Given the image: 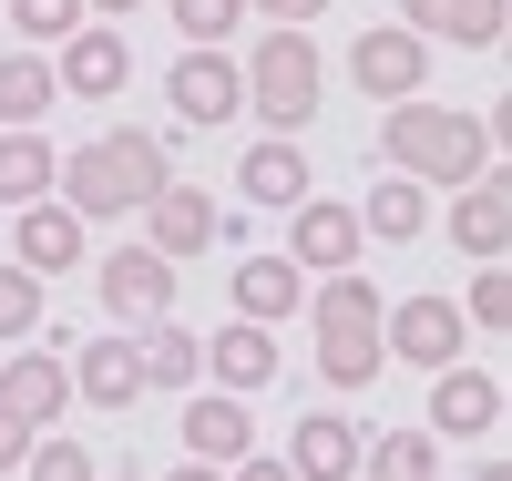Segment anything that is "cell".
<instances>
[{
    "mask_svg": "<svg viewBox=\"0 0 512 481\" xmlns=\"http://www.w3.org/2000/svg\"><path fill=\"white\" fill-rule=\"evenodd\" d=\"M164 185H175V154H164V134H134V123L93 134L82 154H62V174H52V195L82 215V226H103V215H144Z\"/></svg>",
    "mask_w": 512,
    "mask_h": 481,
    "instance_id": "1",
    "label": "cell"
},
{
    "mask_svg": "<svg viewBox=\"0 0 512 481\" xmlns=\"http://www.w3.org/2000/svg\"><path fill=\"white\" fill-rule=\"evenodd\" d=\"M379 164L410 174V185H472V174H492V123L410 93V103H390V123H379Z\"/></svg>",
    "mask_w": 512,
    "mask_h": 481,
    "instance_id": "2",
    "label": "cell"
},
{
    "mask_svg": "<svg viewBox=\"0 0 512 481\" xmlns=\"http://www.w3.org/2000/svg\"><path fill=\"white\" fill-rule=\"evenodd\" d=\"M379 297L359 267H338V277H318L308 287V318H318V379L328 389H369L379 369H390V348H379Z\"/></svg>",
    "mask_w": 512,
    "mask_h": 481,
    "instance_id": "3",
    "label": "cell"
},
{
    "mask_svg": "<svg viewBox=\"0 0 512 481\" xmlns=\"http://www.w3.org/2000/svg\"><path fill=\"white\" fill-rule=\"evenodd\" d=\"M318 82L328 72H318V41L308 31H267L246 52V103L267 113V134H297V123L318 113Z\"/></svg>",
    "mask_w": 512,
    "mask_h": 481,
    "instance_id": "4",
    "label": "cell"
},
{
    "mask_svg": "<svg viewBox=\"0 0 512 481\" xmlns=\"http://www.w3.org/2000/svg\"><path fill=\"white\" fill-rule=\"evenodd\" d=\"M164 103H175V123H195V134L205 123H236L246 113V72L216 52V41H185L175 72H164Z\"/></svg>",
    "mask_w": 512,
    "mask_h": 481,
    "instance_id": "5",
    "label": "cell"
},
{
    "mask_svg": "<svg viewBox=\"0 0 512 481\" xmlns=\"http://www.w3.org/2000/svg\"><path fill=\"white\" fill-rule=\"evenodd\" d=\"M461 338H472V318L451 308V297H400V308H379V348L410 369H451Z\"/></svg>",
    "mask_w": 512,
    "mask_h": 481,
    "instance_id": "6",
    "label": "cell"
},
{
    "mask_svg": "<svg viewBox=\"0 0 512 481\" xmlns=\"http://www.w3.org/2000/svg\"><path fill=\"white\" fill-rule=\"evenodd\" d=\"M287 256H297V277H338V267H359V205H338V195H297V205H287Z\"/></svg>",
    "mask_w": 512,
    "mask_h": 481,
    "instance_id": "7",
    "label": "cell"
},
{
    "mask_svg": "<svg viewBox=\"0 0 512 481\" xmlns=\"http://www.w3.org/2000/svg\"><path fill=\"white\" fill-rule=\"evenodd\" d=\"M349 82H359V93L369 103H410L420 93V82H431V41H420V31H359L349 41Z\"/></svg>",
    "mask_w": 512,
    "mask_h": 481,
    "instance_id": "8",
    "label": "cell"
},
{
    "mask_svg": "<svg viewBox=\"0 0 512 481\" xmlns=\"http://www.w3.org/2000/svg\"><path fill=\"white\" fill-rule=\"evenodd\" d=\"M103 308H113L123 328L175 318V256H154V246H113V256H103Z\"/></svg>",
    "mask_w": 512,
    "mask_h": 481,
    "instance_id": "9",
    "label": "cell"
},
{
    "mask_svg": "<svg viewBox=\"0 0 512 481\" xmlns=\"http://www.w3.org/2000/svg\"><path fill=\"white\" fill-rule=\"evenodd\" d=\"M451 246L482 256V267H502V246H512V164L472 174V185H451Z\"/></svg>",
    "mask_w": 512,
    "mask_h": 481,
    "instance_id": "10",
    "label": "cell"
},
{
    "mask_svg": "<svg viewBox=\"0 0 512 481\" xmlns=\"http://www.w3.org/2000/svg\"><path fill=\"white\" fill-rule=\"evenodd\" d=\"M52 82H62V93H82V103H113L123 82H134V52H123V31H113V21H82V31L62 41Z\"/></svg>",
    "mask_w": 512,
    "mask_h": 481,
    "instance_id": "11",
    "label": "cell"
},
{
    "mask_svg": "<svg viewBox=\"0 0 512 481\" xmlns=\"http://www.w3.org/2000/svg\"><path fill=\"white\" fill-rule=\"evenodd\" d=\"M502 420V379L492 369H431V441H482V430Z\"/></svg>",
    "mask_w": 512,
    "mask_h": 481,
    "instance_id": "12",
    "label": "cell"
},
{
    "mask_svg": "<svg viewBox=\"0 0 512 481\" xmlns=\"http://www.w3.org/2000/svg\"><path fill=\"white\" fill-rule=\"evenodd\" d=\"M62 369H72V400H93V410H134V400H144V359H134V338H123V328L82 338V359H62Z\"/></svg>",
    "mask_w": 512,
    "mask_h": 481,
    "instance_id": "13",
    "label": "cell"
},
{
    "mask_svg": "<svg viewBox=\"0 0 512 481\" xmlns=\"http://www.w3.org/2000/svg\"><path fill=\"white\" fill-rule=\"evenodd\" d=\"M0 410H21L31 430H52L72 410V369H62V348H11L0 359Z\"/></svg>",
    "mask_w": 512,
    "mask_h": 481,
    "instance_id": "14",
    "label": "cell"
},
{
    "mask_svg": "<svg viewBox=\"0 0 512 481\" xmlns=\"http://www.w3.org/2000/svg\"><path fill=\"white\" fill-rule=\"evenodd\" d=\"M359 451H369V430H359L349 410H308V420H297V441H287V471H297V481H349Z\"/></svg>",
    "mask_w": 512,
    "mask_h": 481,
    "instance_id": "15",
    "label": "cell"
},
{
    "mask_svg": "<svg viewBox=\"0 0 512 481\" xmlns=\"http://www.w3.org/2000/svg\"><path fill=\"white\" fill-rule=\"evenodd\" d=\"M216 226H226L216 195H195V185H164V195L144 205V246H154V256H175V267H185L195 246H216Z\"/></svg>",
    "mask_w": 512,
    "mask_h": 481,
    "instance_id": "16",
    "label": "cell"
},
{
    "mask_svg": "<svg viewBox=\"0 0 512 481\" xmlns=\"http://www.w3.org/2000/svg\"><path fill=\"white\" fill-rule=\"evenodd\" d=\"M297 308H308V277H297L287 246H277V256H236V318L277 328V318H297Z\"/></svg>",
    "mask_w": 512,
    "mask_h": 481,
    "instance_id": "17",
    "label": "cell"
},
{
    "mask_svg": "<svg viewBox=\"0 0 512 481\" xmlns=\"http://www.w3.org/2000/svg\"><path fill=\"white\" fill-rule=\"evenodd\" d=\"M400 31H420V41H461V52H492L502 41V21H512V0H400Z\"/></svg>",
    "mask_w": 512,
    "mask_h": 481,
    "instance_id": "18",
    "label": "cell"
},
{
    "mask_svg": "<svg viewBox=\"0 0 512 481\" xmlns=\"http://www.w3.org/2000/svg\"><path fill=\"white\" fill-rule=\"evenodd\" d=\"M11 215H21V256H11V267H31V277H62V267H82V215H72L62 195L11 205Z\"/></svg>",
    "mask_w": 512,
    "mask_h": 481,
    "instance_id": "19",
    "label": "cell"
},
{
    "mask_svg": "<svg viewBox=\"0 0 512 481\" xmlns=\"http://www.w3.org/2000/svg\"><path fill=\"white\" fill-rule=\"evenodd\" d=\"M236 451H256V420H246V400L236 389H205V400H185V461H236Z\"/></svg>",
    "mask_w": 512,
    "mask_h": 481,
    "instance_id": "20",
    "label": "cell"
},
{
    "mask_svg": "<svg viewBox=\"0 0 512 481\" xmlns=\"http://www.w3.org/2000/svg\"><path fill=\"white\" fill-rule=\"evenodd\" d=\"M205 369H216L236 400H246V389H267V379H277V328H256V318L216 328V338H205Z\"/></svg>",
    "mask_w": 512,
    "mask_h": 481,
    "instance_id": "21",
    "label": "cell"
},
{
    "mask_svg": "<svg viewBox=\"0 0 512 481\" xmlns=\"http://www.w3.org/2000/svg\"><path fill=\"white\" fill-rule=\"evenodd\" d=\"M236 195H246V205H297V195H308V154H297L287 134L246 144V164H236Z\"/></svg>",
    "mask_w": 512,
    "mask_h": 481,
    "instance_id": "22",
    "label": "cell"
},
{
    "mask_svg": "<svg viewBox=\"0 0 512 481\" xmlns=\"http://www.w3.org/2000/svg\"><path fill=\"white\" fill-rule=\"evenodd\" d=\"M52 174H62V154L41 144V123H11V134H0V205H41Z\"/></svg>",
    "mask_w": 512,
    "mask_h": 481,
    "instance_id": "23",
    "label": "cell"
},
{
    "mask_svg": "<svg viewBox=\"0 0 512 481\" xmlns=\"http://www.w3.org/2000/svg\"><path fill=\"white\" fill-rule=\"evenodd\" d=\"M420 226H431V185H410V174H379V185H369V205H359V236L410 246Z\"/></svg>",
    "mask_w": 512,
    "mask_h": 481,
    "instance_id": "24",
    "label": "cell"
},
{
    "mask_svg": "<svg viewBox=\"0 0 512 481\" xmlns=\"http://www.w3.org/2000/svg\"><path fill=\"white\" fill-rule=\"evenodd\" d=\"M134 359H144V389H195V369H205V338H185L175 318H154V328L134 338Z\"/></svg>",
    "mask_w": 512,
    "mask_h": 481,
    "instance_id": "25",
    "label": "cell"
},
{
    "mask_svg": "<svg viewBox=\"0 0 512 481\" xmlns=\"http://www.w3.org/2000/svg\"><path fill=\"white\" fill-rule=\"evenodd\" d=\"M52 93H62V82H52L41 52H0V134H11V123H41Z\"/></svg>",
    "mask_w": 512,
    "mask_h": 481,
    "instance_id": "26",
    "label": "cell"
},
{
    "mask_svg": "<svg viewBox=\"0 0 512 481\" xmlns=\"http://www.w3.org/2000/svg\"><path fill=\"white\" fill-rule=\"evenodd\" d=\"M359 471L369 481H431L441 471V441H431V430H379V441L359 451Z\"/></svg>",
    "mask_w": 512,
    "mask_h": 481,
    "instance_id": "27",
    "label": "cell"
},
{
    "mask_svg": "<svg viewBox=\"0 0 512 481\" xmlns=\"http://www.w3.org/2000/svg\"><path fill=\"white\" fill-rule=\"evenodd\" d=\"M21 481H103V471H93L82 441H31V451H21Z\"/></svg>",
    "mask_w": 512,
    "mask_h": 481,
    "instance_id": "28",
    "label": "cell"
},
{
    "mask_svg": "<svg viewBox=\"0 0 512 481\" xmlns=\"http://www.w3.org/2000/svg\"><path fill=\"white\" fill-rule=\"evenodd\" d=\"M31 328H41V277L0 267V338H31Z\"/></svg>",
    "mask_w": 512,
    "mask_h": 481,
    "instance_id": "29",
    "label": "cell"
},
{
    "mask_svg": "<svg viewBox=\"0 0 512 481\" xmlns=\"http://www.w3.org/2000/svg\"><path fill=\"white\" fill-rule=\"evenodd\" d=\"M164 11H175L185 41H226V31L246 21V0H164Z\"/></svg>",
    "mask_w": 512,
    "mask_h": 481,
    "instance_id": "30",
    "label": "cell"
},
{
    "mask_svg": "<svg viewBox=\"0 0 512 481\" xmlns=\"http://www.w3.org/2000/svg\"><path fill=\"white\" fill-rule=\"evenodd\" d=\"M11 21H21V41H72L82 0H11Z\"/></svg>",
    "mask_w": 512,
    "mask_h": 481,
    "instance_id": "31",
    "label": "cell"
},
{
    "mask_svg": "<svg viewBox=\"0 0 512 481\" xmlns=\"http://www.w3.org/2000/svg\"><path fill=\"white\" fill-rule=\"evenodd\" d=\"M461 318H472V328H512V277H502V267H482V277H472V297H461Z\"/></svg>",
    "mask_w": 512,
    "mask_h": 481,
    "instance_id": "32",
    "label": "cell"
},
{
    "mask_svg": "<svg viewBox=\"0 0 512 481\" xmlns=\"http://www.w3.org/2000/svg\"><path fill=\"white\" fill-rule=\"evenodd\" d=\"M246 11H267V21H277V31H308V21H318V11H328V0H246Z\"/></svg>",
    "mask_w": 512,
    "mask_h": 481,
    "instance_id": "33",
    "label": "cell"
},
{
    "mask_svg": "<svg viewBox=\"0 0 512 481\" xmlns=\"http://www.w3.org/2000/svg\"><path fill=\"white\" fill-rule=\"evenodd\" d=\"M31 441H41V430H31L21 410H0V471H21V451H31Z\"/></svg>",
    "mask_w": 512,
    "mask_h": 481,
    "instance_id": "34",
    "label": "cell"
},
{
    "mask_svg": "<svg viewBox=\"0 0 512 481\" xmlns=\"http://www.w3.org/2000/svg\"><path fill=\"white\" fill-rule=\"evenodd\" d=\"M226 481H297V471H287V461H267V451H236V461H226Z\"/></svg>",
    "mask_w": 512,
    "mask_h": 481,
    "instance_id": "35",
    "label": "cell"
},
{
    "mask_svg": "<svg viewBox=\"0 0 512 481\" xmlns=\"http://www.w3.org/2000/svg\"><path fill=\"white\" fill-rule=\"evenodd\" d=\"M164 481H226L216 461H175V471H164Z\"/></svg>",
    "mask_w": 512,
    "mask_h": 481,
    "instance_id": "36",
    "label": "cell"
},
{
    "mask_svg": "<svg viewBox=\"0 0 512 481\" xmlns=\"http://www.w3.org/2000/svg\"><path fill=\"white\" fill-rule=\"evenodd\" d=\"M82 11H103V21H123V11H144V0H82Z\"/></svg>",
    "mask_w": 512,
    "mask_h": 481,
    "instance_id": "37",
    "label": "cell"
},
{
    "mask_svg": "<svg viewBox=\"0 0 512 481\" xmlns=\"http://www.w3.org/2000/svg\"><path fill=\"white\" fill-rule=\"evenodd\" d=\"M472 481H512V461H482V471H472Z\"/></svg>",
    "mask_w": 512,
    "mask_h": 481,
    "instance_id": "38",
    "label": "cell"
},
{
    "mask_svg": "<svg viewBox=\"0 0 512 481\" xmlns=\"http://www.w3.org/2000/svg\"><path fill=\"white\" fill-rule=\"evenodd\" d=\"M113 481H144V471H113Z\"/></svg>",
    "mask_w": 512,
    "mask_h": 481,
    "instance_id": "39",
    "label": "cell"
}]
</instances>
